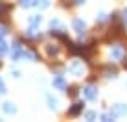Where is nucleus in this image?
Wrapping results in <instances>:
<instances>
[{
	"label": "nucleus",
	"mask_w": 127,
	"mask_h": 122,
	"mask_svg": "<svg viewBox=\"0 0 127 122\" xmlns=\"http://www.w3.org/2000/svg\"><path fill=\"white\" fill-rule=\"evenodd\" d=\"M46 100H48V106H50V109H57V100H55V98H52L50 94H48Z\"/></svg>",
	"instance_id": "ddd939ff"
},
{
	"label": "nucleus",
	"mask_w": 127,
	"mask_h": 122,
	"mask_svg": "<svg viewBox=\"0 0 127 122\" xmlns=\"http://www.w3.org/2000/svg\"><path fill=\"white\" fill-rule=\"evenodd\" d=\"M103 74H105L107 78H116L118 70H116V68H111V67H105V68H103Z\"/></svg>",
	"instance_id": "9b49d317"
},
{
	"label": "nucleus",
	"mask_w": 127,
	"mask_h": 122,
	"mask_svg": "<svg viewBox=\"0 0 127 122\" xmlns=\"http://www.w3.org/2000/svg\"><path fill=\"white\" fill-rule=\"evenodd\" d=\"M7 32H9V28H7V26H0V35H6Z\"/></svg>",
	"instance_id": "f3484780"
},
{
	"label": "nucleus",
	"mask_w": 127,
	"mask_h": 122,
	"mask_svg": "<svg viewBox=\"0 0 127 122\" xmlns=\"http://www.w3.org/2000/svg\"><path fill=\"white\" fill-rule=\"evenodd\" d=\"M41 20H42V17H41V15H33V17H30L28 22H30V26H33V28H35V26L41 24Z\"/></svg>",
	"instance_id": "9d476101"
},
{
	"label": "nucleus",
	"mask_w": 127,
	"mask_h": 122,
	"mask_svg": "<svg viewBox=\"0 0 127 122\" xmlns=\"http://www.w3.org/2000/svg\"><path fill=\"white\" fill-rule=\"evenodd\" d=\"M85 119H87V120H94V119H96V113H94V111H89V113L85 115Z\"/></svg>",
	"instance_id": "2eb2a0df"
},
{
	"label": "nucleus",
	"mask_w": 127,
	"mask_h": 122,
	"mask_svg": "<svg viewBox=\"0 0 127 122\" xmlns=\"http://www.w3.org/2000/svg\"><path fill=\"white\" fill-rule=\"evenodd\" d=\"M68 72L74 74V76H81L83 74V65L79 63V61H74V63L68 67Z\"/></svg>",
	"instance_id": "20e7f679"
},
{
	"label": "nucleus",
	"mask_w": 127,
	"mask_h": 122,
	"mask_svg": "<svg viewBox=\"0 0 127 122\" xmlns=\"http://www.w3.org/2000/svg\"><path fill=\"white\" fill-rule=\"evenodd\" d=\"M4 93H6V85H4L2 80H0V94H4Z\"/></svg>",
	"instance_id": "412c9836"
},
{
	"label": "nucleus",
	"mask_w": 127,
	"mask_h": 122,
	"mask_svg": "<svg viewBox=\"0 0 127 122\" xmlns=\"http://www.w3.org/2000/svg\"><path fill=\"white\" fill-rule=\"evenodd\" d=\"M83 106H85L83 102H76V104H74V106L68 109V115H70V117H77V115L83 111Z\"/></svg>",
	"instance_id": "423d86ee"
},
{
	"label": "nucleus",
	"mask_w": 127,
	"mask_h": 122,
	"mask_svg": "<svg viewBox=\"0 0 127 122\" xmlns=\"http://www.w3.org/2000/svg\"><path fill=\"white\" fill-rule=\"evenodd\" d=\"M4 54H7V45L2 39V35H0V56H4Z\"/></svg>",
	"instance_id": "4468645a"
},
{
	"label": "nucleus",
	"mask_w": 127,
	"mask_h": 122,
	"mask_svg": "<svg viewBox=\"0 0 127 122\" xmlns=\"http://www.w3.org/2000/svg\"><path fill=\"white\" fill-rule=\"evenodd\" d=\"M83 94H85L87 100H98V87L96 85H87L85 89H83Z\"/></svg>",
	"instance_id": "f257e3e1"
},
{
	"label": "nucleus",
	"mask_w": 127,
	"mask_h": 122,
	"mask_svg": "<svg viewBox=\"0 0 127 122\" xmlns=\"http://www.w3.org/2000/svg\"><path fill=\"white\" fill-rule=\"evenodd\" d=\"M68 91H70V96H76V94H77V93H79V91H77V89H76V87H70V89H68Z\"/></svg>",
	"instance_id": "6ab92c4d"
},
{
	"label": "nucleus",
	"mask_w": 127,
	"mask_h": 122,
	"mask_svg": "<svg viewBox=\"0 0 127 122\" xmlns=\"http://www.w3.org/2000/svg\"><path fill=\"white\" fill-rule=\"evenodd\" d=\"M111 115L114 117H124L127 115V106H124V104H116V106H112V109H111Z\"/></svg>",
	"instance_id": "7ed1b4c3"
},
{
	"label": "nucleus",
	"mask_w": 127,
	"mask_h": 122,
	"mask_svg": "<svg viewBox=\"0 0 127 122\" xmlns=\"http://www.w3.org/2000/svg\"><path fill=\"white\" fill-rule=\"evenodd\" d=\"M74 2H76V4H83L85 0H74Z\"/></svg>",
	"instance_id": "5701e85b"
},
{
	"label": "nucleus",
	"mask_w": 127,
	"mask_h": 122,
	"mask_svg": "<svg viewBox=\"0 0 127 122\" xmlns=\"http://www.w3.org/2000/svg\"><path fill=\"white\" fill-rule=\"evenodd\" d=\"M50 26H52V28H59V26H61V22H59L57 19H54V20L50 22Z\"/></svg>",
	"instance_id": "a211bd4d"
},
{
	"label": "nucleus",
	"mask_w": 127,
	"mask_h": 122,
	"mask_svg": "<svg viewBox=\"0 0 127 122\" xmlns=\"http://www.w3.org/2000/svg\"><path fill=\"white\" fill-rule=\"evenodd\" d=\"M96 20H98V22H105V20H107V17H105L103 13H101V15H99V17H98V19H96Z\"/></svg>",
	"instance_id": "aec40b11"
},
{
	"label": "nucleus",
	"mask_w": 127,
	"mask_h": 122,
	"mask_svg": "<svg viewBox=\"0 0 127 122\" xmlns=\"http://www.w3.org/2000/svg\"><path fill=\"white\" fill-rule=\"evenodd\" d=\"M48 4H50L48 0H39V2H37V6H41V7H48Z\"/></svg>",
	"instance_id": "dca6fc26"
},
{
	"label": "nucleus",
	"mask_w": 127,
	"mask_h": 122,
	"mask_svg": "<svg viewBox=\"0 0 127 122\" xmlns=\"http://www.w3.org/2000/svg\"><path fill=\"white\" fill-rule=\"evenodd\" d=\"M2 109L6 113H9V115H15V113H17V107H15V104H13V102H4Z\"/></svg>",
	"instance_id": "6e6552de"
},
{
	"label": "nucleus",
	"mask_w": 127,
	"mask_h": 122,
	"mask_svg": "<svg viewBox=\"0 0 127 122\" xmlns=\"http://www.w3.org/2000/svg\"><path fill=\"white\" fill-rule=\"evenodd\" d=\"M124 22H125V24H127V9H125V11H124Z\"/></svg>",
	"instance_id": "4be33fe9"
},
{
	"label": "nucleus",
	"mask_w": 127,
	"mask_h": 122,
	"mask_svg": "<svg viewBox=\"0 0 127 122\" xmlns=\"http://www.w3.org/2000/svg\"><path fill=\"white\" fill-rule=\"evenodd\" d=\"M111 58L112 59H122V58H124V48H122V46H112V48H111Z\"/></svg>",
	"instance_id": "0eeeda50"
},
{
	"label": "nucleus",
	"mask_w": 127,
	"mask_h": 122,
	"mask_svg": "<svg viewBox=\"0 0 127 122\" xmlns=\"http://www.w3.org/2000/svg\"><path fill=\"white\" fill-rule=\"evenodd\" d=\"M72 28H74V32H77L79 35H85L87 24H85V20H83V19H74L72 20Z\"/></svg>",
	"instance_id": "f03ea898"
},
{
	"label": "nucleus",
	"mask_w": 127,
	"mask_h": 122,
	"mask_svg": "<svg viewBox=\"0 0 127 122\" xmlns=\"http://www.w3.org/2000/svg\"><path fill=\"white\" fill-rule=\"evenodd\" d=\"M54 87H55V89H59V91H66V89H68V87H66V81H64L63 76H55V78H54Z\"/></svg>",
	"instance_id": "39448f33"
},
{
	"label": "nucleus",
	"mask_w": 127,
	"mask_h": 122,
	"mask_svg": "<svg viewBox=\"0 0 127 122\" xmlns=\"http://www.w3.org/2000/svg\"><path fill=\"white\" fill-rule=\"evenodd\" d=\"M46 52H48V56H59V46L57 45H48L46 46Z\"/></svg>",
	"instance_id": "1a4fd4ad"
},
{
	"label": "nucleus",
	"mask_w": 127,
	"mask_h": 122,
	"mask_svg": "<svg viewBox=\"0 0 127 122\" xmlns=\"http://www.w3.org/2000/svg\"><path fill=\"white\" fill-rule=\"evenodd\" d=\"M19 2H20L22 7H33V6H37L39 0H19Z\"/></svg>",
	"instance_id": "f8f14e48"
}]
</instances>
